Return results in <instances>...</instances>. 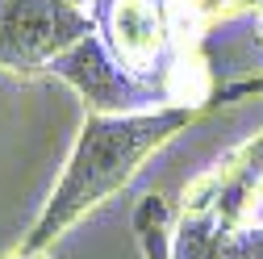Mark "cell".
<instances>
[{
	"mask_svg": "<svg viewBox=\"0 0 263 259\" xmlns=\"http://www.w3.org/2000/svg\"><path fill=\"white\" fill-rule=\"evenodd\" d=\"M259 9H263V0H167L172 29H176L180 46L192 54L205 50V38L217 25L234 21V17H255Z\"/></svg>",
	"mask_w": 263,
	"mask_h": 259,
	"instance_id": "obj_3",
	"label": "cell"
},
{
	"mask_svg": "<svg viewBox=\"0 0 263 259\" xmlns=\"http://www.w3.org/2000/svg\"><path fill=\"white\" fill-rule=\"evenodd\" d=\"M92 29V13L80 0H0V71H50Z\"/></svg>",
	"mask_w": 263,
	"mask_h": 259,
	"instance_id": "obj_2",
	"label": "cell"
},
{
	"mask_svg": "<svg viewBox=\"0 0 263 259\" xmlns=\"http://www.w3.org/2000/svg\"><path fill=\"white\" fill-rule=\"evenodd\" d=\"M5 259H46V255H25V251H17V247H13V251H9Z\"/></svg>",
	"mask_w": 263,
	"mask_h": 259,
	"instance_id": "obj_4",
	"label": "cell"
},
{
	"mask_svg": "<svg viewBox=\"0 0 263 259\" xmlns=\"http://www.w3.org/2000/svg\"><path fill=\"white\" fill-rule=\"evenodd\" d=\"M201 113L205 109H192V105H159V109H134V113H88L46 205L38 209L34 226L25 230L17 251L46 255L71 226H80L88 213H96L105 201L125 192L129 180L172 138H180Z\"/></svg>",
	"mask_w": 263,
	"mask_h": 259,
	"instance_id": "obj_1",
	"label": "cell"
},
{
	"mask_svg": "<svg viewBox=\"0 0 263 259\" xmlns=\"http://www.w3.org/2000/svg\"><path fill=\"white\" fill-rule=\"evenodd\" d=\"M255 29H259V42H263V9L255 13Z\"/></svg>",
	"mask_w": 263,
	"mask_h": 259,
	"instance_id": "obj_5",
	"label": "cell"
}]
</instances>
